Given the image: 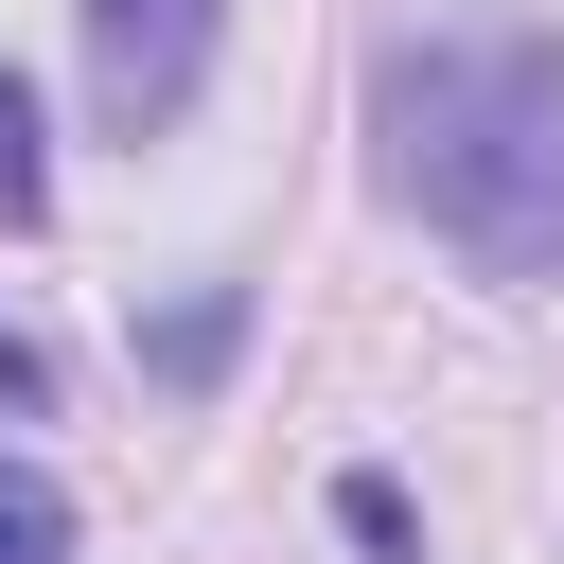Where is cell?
<instances>
[{"label": "cell", "mask_w": 564, "mask_h": 564, "mask_svg": "<svg viewBox=\"0 0 564 564\" xmlns=\"http://www.w3.org/2000/svg\"><path fill=\"white\" fill-rule=\"evenodd\" d=\"M370 176L476 282H564V35H388Z\"/></svg>", "instance_id": "cell-1"}, {"label": "cell", "mask_w": 564, "mask_h": 564, "mask_svg": "<svg viewBox=\"0 0 564 564\" xmlns=\"http://www.w3.org/2000/svg\"><path fill=\"white\" fill-rule=\"evenodd\" d=\"M70 18H88V123H106V141L194 123V88H212V53H229V0H70Z\"/></svg>", "instance_id": "cell-2"}, {"label": "cell", "mask_w": 564, "mask_h": 564, "mask_svg": "<svg viewBox=\"0 0 564 564\" xmlns=\"http://www.w3.org/2000/svg\"><path fill=\"white\" fill-rule=\"evenodd\" d=\"M0 564H88V529H70V494L35 458H0Z\"/></svg>", "instance_id": "cell-3"}, {"label": "cell", "mask_w": 564, "mask_h": 564, "mask_svg": "<svg viewBox=\"0 0 564 564\" xmlns=\"http://www.w3.org/2000/svg\"><path fill=\"white\" fill-rule=\"evenodd\" d=\"M229 335H247V300H229V282H212V300H176V317H159V335H141V352H159V370H176V388H212V370H229Z\"/></svg>", "instance_id": "cell-4"}, {"label": "cell", "mask_w": 564, "mask_h": 564, "mask_svg": "<svg viewBox=\"0 0 564 564\" xmlns=\"http://www.w3.org/2000/svg\"><path fill=\"white\" fill-rule=\"evenodd\" d=\"M53 212V141H35V88L0 70V229H35Z\"/></svg>", "instance_id": "cell-5"}, {"label": "cell", "mask_w": 564, "mask_h": 564, "mask_svg": "<svg viewBox=\"0 0 564 564\" xmlns=\"http://www.w3.org/2000/svg\"><path fill=\"white\" fill-rule=\"evenodd\" d=\"M0 405H18V423H35V405H53V352H35V335H18V317H0Z\"/></svg>", "instance_id": "cell-6"}]
</instances>
